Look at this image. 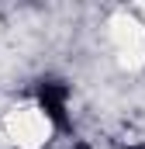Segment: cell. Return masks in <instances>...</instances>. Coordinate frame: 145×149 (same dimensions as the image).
I'll list each match as a JSON object with an SVG mask.
<instances>
[{
  "instance_id": "6da1fadb",
  "label": "cell",
  "mask_w": 145,
  "mask_h": 149,
  "mask_svg": "<svg viewBox=\"0 0 145 149\" xmlns=\"http://www.w3.org/2000/svg\"><path fill=\"white\" fill-rule=\"evenodd\" d=\"M66 101H69V87L66 83H59V80H41L38 83V104H41V111L52 118V125L55 128H69V114H66Z\"/></svg>"
}]
</instances>
